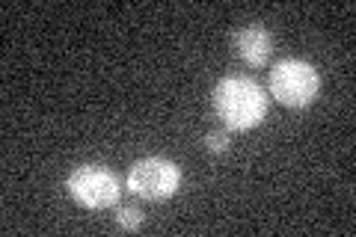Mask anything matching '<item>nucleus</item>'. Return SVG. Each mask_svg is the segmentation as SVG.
<instances>
[{
  "instance_id": "nucleus-1",
  "label": "nucleus",
  "mask_w": 356,
  "mask_h": 237,
  "mask_svg": "<svg viewBox=\"0 0 356 237\" xmlns=\"http://www.w3.org/2000/svg\"><path fill=\"white\" fill-rule=\"evenodd\" d=\"M217 119L226 131H252L267 119V92L252 81V77H222L211 92Z\"/></svg>"
},
{
  "instance_id": "nucleus-2",
  "label": "nucleus",
  "mask_w": 356,
  "mask_h": 237,
  "mask_svg": "<svg viewBox=\"0 0 356 237\" xmlns=\"http://www.w3.org/2000/svg\"><path fill=\"white\" fill-rule=\"evenodd\" d=\"M267 89L282 107L303 110L315 104V98L321 95V72L306 60L288 56V60L273 63L270 74H267Z\"/></svg>"
},
{
  "instance_id": "nucleus-3",
  "label": "nucleus",
  "mask_w": 356,
  "mask_h": 237,
  "mask_svg": "<svg viewBox=\"0 0 356 237\" xmlns=\"http://www.w3.org/2000/svg\"><path fill=\"white\" fill-rule=\"evenodd\" d=\"M65 190L69 196L86 211H107L119 205L122 184L113 169H107L102 163H81L74 166L69 178H65Z\"/></svg>"
},
{
  "instance_id": "nucleus-4",
  "label": "nucleus",
  "mask_w": 356,
  "mask_h": 237,
  "mask_svg": "<svg viewBox=\"0 0 356 237\" xmlns=\"http://www.w3.org/2000/svg\"><path fill=\"white\" fill-rule=\"evenodd\" d=\"M181 166L170 157H140L128 169V190L146 202H166L181 190Z\"/></svg>"
},
{
  "instance_id": "nucleus-5",
  "label": "nucleus",
  "mask_w": 356,
  "mask_h": 237,
  "mask_svg": "<svg viewBox=\"0 0 356 237\" xmlns=\"http://www.w3.org/2000/svg\"><path fill=\"white\" fill-rule=\"evenodd\" d=\"M235 54L250 69H264L273 54V36L259 24H247L235 33Z\"/></svg>"
},
{
  "instance_id": "nucleus-6",
  "label": "nucleus",
  "mask_w": 356,
  "mask_h": 237,
  "mask_svg": "<svg viewBox=\"0 0 356 237\" xmlns=\"http://www.w3.org/2000/svg\"><path fill=\"white\" fill-rule=\"evenodd\" d=\"M113 217H116V229L119 231H140L143 229V211L134 208V205H122Z\"/></svg>"
},
{
  "instance_id": "nucleus-7",
  "label": "nucleus",
  "mask_w": 356,
  "mask_h": 237,
  "mask_svg": "<svg viewBox=\"0 0 356 237\" xmlns=\"http://www.w3.org/2000/svg\"><path fill=\"white\" fill-rule=\"evenodd\" d=\"M202 145H205V152H211V154H226L229 145H232V140H229L226 128H222V131H208L205 140H202Z\"/></svg>"
}]
</instances>
